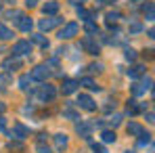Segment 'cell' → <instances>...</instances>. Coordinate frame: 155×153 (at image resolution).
Returning a JSON list of instances; mask_svg holds the SVG:
<instances>
[{"instance_id":"6da1fadb","label":"cell","mask_w":155,"mask_h":153,"mask_svg":"<svg viewBox=\"0 0 155 153\" xmlns=\"http://www.w3.org/2000/svg\"><path fill=\"white\" fill-rule=\"evenodd\" d=\"M48 76H51L48 65H36V67L31 69V74H29V78H31V80H36V82H44Z\"/></svg>"},{"instance_id":"7a4b0ae2","label":"cell","mask_w":155,"mask_h":153,"mask_svg":"<svg viewBox=\"0 0 155 153\" xmlns=\"http://www.w3.org/2000/svg\"><path fill=\"white\" fill-rule=\"evenodd\" d=\"M151 84H153V80H151L149 76L143 78V82H138V84H134V86H132V95H134V97L145 95L147 90H151Z\"/></svg>"},{"instance_id":"3957f363","label":"cell","mask_w":155,"mask_h":153,"mask_svg":"<svg viewBox=\"0 0 155 153\" xmlns=\"http://www.w3.org/2000/svg\"><path fill=\"white\" fill-rule=\"evenodd\" d=\"M38 97H40L42 101H52V99L57 97V88H54L52 84H42V86L38 88Z\"/></svg>"},{"instance_id":"277c9868","label":"cell","mask_w":155,"mask_h":153,"mask_svg":"<svg viewBox=\"0 0 155 153\" xmlns=\"http://www.w3.org/2000/svg\"><path fill=\"white\" fill-rule=\"evenodd\" d=\"M27 52H31V42L29 40H19L13 44V57H23Z\"/></svg>"},{"instance_id":"5b68a950","label":"cell","mask_w":155,"mask_h":153,"mask_svg":"<svg viewBox=\"0 0 155 153\" xmlns=\"http://www.w3.org/2000/svg\"><path fill=\"white\" fill-rule=\"evenodd\" d=\"M63 23V19L61 17H57V15H52V17H48V19H40V29L42 32H51V29H54L57 25H61Z\"/></svg>"},{"instance_id":"8992f818","label":"cell","mask_w":155,"mask_h":153,"mask_svg":"<svg viewBox=\"0 0 155 153\" xmlns=\"http://www.w3.org/2000/svg\"><path fill=\"white\" fill-rule=\"evenodd\" d=\"M78 29H80L78 23H67V25L59 32V38H61V40H71L74 36H78Z\"/></svg>"},{"instance_id":"52a82bcc","label":"cell","mask_w":155,"mask_h":153,"mask_svg":"<svg viewBox=\"0 0 155 153\" xmlns=\"http://www.w3.org/2000/svg\"><path fill=\"white\" fill-rule=\"evenodd\" d=\"M19 67H21V59H19V57H8L6 61H2L4 74H8V72H13V69H19Z\"/></svg>"},{"instance_id":"ba28073f","label":"cell","mask_w":155,"mask_h":153,"mask_svg":"<svg viewBox=\"0 0 155 153\" xmlns=\"http://www.w3.org/2000/svg\"><path fill=\"white\" fill-rule=\"evenodd\" d=\"M78 105L82 109H86V111H94L97 109V103L92 101V97H88V95H80L78 97Z\"/></svg>"},{"instance_id":"9c48e42d","label":"cell","mask_w":155,"mask_h":153,"mask_svg":"<svg viewBox=\"0 0 155 153\" xmlns=\"http://www.w3.org/2000/svg\"><path fill=\"white\" fill-rule=\"evenodd\" d=\"M82 48H86V52H90V55H99V44L92 40V36H86L84 40H82Z\"/></svg>"},{"instance_id":"30bf717a","label":"cell","mask_w":155,"mask_h":153,"mask_svg":"<svg viewBox=\"0 0 155 153\" xmlns=\"http://www.w3.org/2000/svg\"><path fill=\"white\" fill-rule=\"evenodd\" d=\"M11 136H15V138H19V141H23L29 136V128H25L23 124H15L13 126V132H11Z\"/></svg>"},{"instance_id":"8fae6325","label":"cell","mask_w":155,"mask_h":153,"mask_svg":"<svg viewBox=\"0 0 155 153\" xmlns=\"http://www.w3.org/2000/svg\"><path fill=\"white\" fill-rule=\"evenodd\" d=\"M92 124H90V122H80V124H78L76 126V130H78V134H80V136H82V138H90V132H92Z\"/></svg>"},{"instance_id":"7c38bea8","label":"cell","mask_w":155,"mask_h":153,"mask_svg":"<svg viewBox=\"0 0 155 153\" xmlns=\"http://www.w3.org/2000/svg\"><path fill=\"white\" fill-rule=\"evenodd\" d=\"M61 90H63V95H71V92H76V90H78V82H76V80H65L63 86H61Z\"/></svg>"},{"instance_id":"4fadbf2b","label":"cell","mask_w":155,"mask_h":153,"mask_svg":"<svg viewBox=\"0 0 155 153\" xmlns=\"http://www.w3.org/2000/svg\"><path fill=\"white\" fill-rule=\"evenodd\" d=\"M126 130H128V134H132V136H140L145 132V128L140 126V124H136V122H130Z\"/></svg>"},{"instance_id":"5bb4252c","label":"cell","mask_w":155,"mask_h":153,"mask_svg":"<svg viewBox=\"0 0 155 153\" xmlns=\"http://www.w3.org/2000/svg\"><path fill=\"white\" fill-rule=\"evenodd\" d=\"M59 13V2L57 0H51L44 4V15H57Z\"/></svg>"},{"instance_id":"9a60e30c","label":"cell","mask_w":155,"mask_h":153,"mask_svg":"<svg viewBox=\"0 0 155 153\" xmlns=\"http://www.w3.org/2000/svg\"><path fill=\"white\" fill-rule=\"evenodd\" d=\"M54 145H57V149H65L67 147V134H63V132L54 134Z\"/></svg>"},{"instance_id":"2e32d148","label":"cell","mask_w":155,"mask_h":153,"mask_svg":"<svg viewBox=\"0 0 155 153\" xmlns=\"http://www.w3.org/2000/svg\"><path fill=\"white\" fill-rule=\"evenodd\" d=\"M101 138H103V143H115L117 136H115L113 130H103V132H101Z\"/></svg>"},{"instance_id":"e0dca14e","label":"cell","mask_w":155,"mask_h":153,"mask_svg":"<svg viewBox=\"0 0 155 153\" xmlns=\"http://www.w3.org/2000/svg\"><path fill=\"white\" fill-rule=\"evenodd\" d=\"M78 86H86V88H90V90H99L97 82H94V80H90V78H84V80H80V82H78Z\"/></svg>"},{"instance_id":"ac0fdd59","label":"cell","mask_w":155,"mask_h":153,"mask_svg":"<svg viewBox=\"0 0 155 153\" xmlns=\"http://www.w3.org/2000/svg\"><path fill=\"white\" fill-rule=\"evenodd\" d=\"M31 25H34V23H31L29 17H21V19H19V29H21V32H29Z\"/></svg>"},{"instance_id":"d6986e66","label":"cell","mask_w":155,"mask_h":153,"mask_svg":"<svg viewBox=\"0 0 155 153\" xmlns=\"http://www.w3.org/2000/svg\"><path fill=\"white\" fill-rule=\"evenodd\" d=\"M145 74V67L143 65H134V67H130L128 69V76L130 78H138V76H143Z\"/></svg>"},{"instance_id":"ffe728a7","label":"cell","mask_w":155,"mask_h":153,"mask_svg":"<svg viewBox=\"0 0 155 153\" xmlns=\"http://www.w3.org/2000/svg\"><path fill=\"white\" fill-rule=\"evenodd\" d=\"M11 38H13V32L4 23H0V40H11Z\"/></svg>"},{"instance_id":"44dd1931","label":"cell","mask_w":155,"mask_h":153,"mask_svg":"<svg viewBox=\"0 0 155 153\" xmlns=\"http://www.w3.org/2000/svg\"><path fill=\"white\" fill-rule=\"evenodd\" d=\"M31 40H34L36 44H40V46H44V48H48V40H46V38H44L42 34H34V36H31Z\"/></svg>"},{"instance_id":"7402d4cb","label":"cell","mask_w":155,"mask_h":153,"mask_svg":"<svg viewBox=\"0 0 155 153\" xmlns=\"http://www.w3.org/2000/svg\"><path fill=\"white\" fill-rule=\"evenodd\" d=\"M84 29H86V34H97V32H99V27H97V23H94L92 19H88V21H86Z\"/></svg>"},{"instance_id":"603a6c76","label":"cell","mask_w":155,"mask_h":153,"mask_svg":"<svg viewBox=\"0 0 155 153\" xmlns=\"http://www.w3.org/2000/svg\"><path fill=\"white\" fill-rule=\"evenodd\" d=\"M117 19H122V13H117V11H115V13H113V11L107 13V23H109V25H113Z\"/></svg>"},{"instance_id":"cb8c5ba5","label":"cell","mask_w":155,"mask_h":153,"mask_svg":"<svg viewBox=\"0 0 155 153\" xmlns=\"http://www.w3.org/2000/svg\"><path fill=\"white\" fill-rule=\"evenodd\" d=\"M126 111H128L130 115H134V113H138V111H140V105H136V101H128Z\"/></svg>"},{"instance_id":"d4e9b609","label":"cell","mask_w":155,"mask_h":153,"mask_svg":"<svg viewBox=\"0 0 155 153\" xmlns=\"http://www.w3.org/2000/svg\"><path fill=\"white\" fill-rule=\"evenodd\" d=\"M8 82H11V78L6 76V74H0V90H6Z\"/></svg>"},{"instance_id":"484cf974","label":"cell","mask_w":155,"mask_h":153,"mask_svg":"<svg viewBox=\"0 0 155 153\" xmlns=\"http://www.w3.org/2000/svg\"><path fill=\"white\" fill-rule=\"evenodd\" d=\"M149 143H151V134H145V132H143V134H140V138H138V145H140V147H145V145H149Z\"/></svg>"},{"instance_id":"4316f807","label":"cell","mask_w":155,"mask_h":153,"mask_svg":"<svg viewBox=\"0 0 155 153\" xmlns=\"http://www.w3.org/2000/svg\"><path fill=\"white\" fill-rule=\"evenodd\" d=\"M145 15H147V19L151 21L153 19V4L149 2V4H145Z\"/></svg>"},{"instance_id":"83f0119b","label":"cell","mask_w":155,"mask_h":153,"mask_svg":"<svg viewBox=\"0 0 155 153\" xmlns=\"http://www.w3.org/2000/svg\"><path fill=\"white\" fill-rule=\"evenodd\" d=\"M6 17H8V19H15V21H19L23 15H21L19 11H8V13H6Z\"/></svg>"},{"instance_id":"f1b7e54d","label":"cell","mask_w":155,"mask_h":153,"mask_svg":"<svg viewBox=\"0 0 155 153\" xmlns=\"http://www.w3.org/2000/svg\"><path fill=\"white\" fill-rule=\"evenodd\" d=\"M88 72H92V74H99V72H103V63H92V65L88 67Z\"/></svg>"},{"instance_id":"f546056e","label":"cell","mask_w":155,"mask_h":153,"mask_svg":"<svg viewBox=\"0 0 155 153\" xmlns=\"http://www.w3.org/2000/svg\"><path fill=\"white\" fill-rule=\"evenodd\" d=\"M124 55H126V59H128V61H134V59H136V51H134V48H126Z\"/></svg>"},{"instance_id":"4dcf8cb0","label":"cell","mask_w":155,"mask_h":153,"mask_svg":"<svg viewBox=\"0 0 155 153\" xmlns=\"http://www.w3.org/2000/svg\"><path fill=\"white\" fill-rule=\"evenodd\" d=\"M29 80H31V78H29V76H21V78H19V86H21L23 90H25V88H27V84H29Z\"/></svg>"},{"instance_id":"1f68e13d","label":"cell","mask_w":155,"mask_h":153,"mask_svg":"<svg viewBox=\"0 0 155 153\" xmlns=\"http://www.w3.org/2000/svg\"><path fill=\"white\" fill-rule=\"evenodd\" d=\"M63 115H65V118H69V120H80V118H78V113H76V111H71V109H65V111H63Z\"/></svg>"},{"instance_id":"d6a6232c","label":"cell","mask_w":155,"mask_h":153,"mask_svg":"<svg viewBox=\"0 0 155 153\" xmlns=\"http://www.w3.org/2000/svg\"><path fill=\"white\" fill-rule=\"evenodd\" d=\"M109 124H111L113 128H115V126H120V124H122V115H113V118L109 120Z\"/></svg>"},{"instance_id":"836d02e7","label":"cell","mask_w":155,"mask_h":153,"mask_svg":"<svg viewBox=\"0 0 155 153\" xmlns=\"http://www.w3.org/2000/svg\"><path fill=\"white\" fill-rule=\"evenodd\" d=\"M128 29H130V34H138V32L143 29V25H140V23H132Z\"/></svg>"},{"instance_id":"e575fe53","label":"cell","mask_w":155,"mask_h":153,"mask_svg":"<svg viewBox=\"0 0 155 153\" xmlns=\"http://www.w3.org/2000/svg\"><path fill=\"white\" fill-rule=\"evenodd\" d=\"M92 151L94 153H107V149H105L103 145H97V143H94V145H92Z\"/></svg>"},{"instance_id":"d590c367","label":"cell","mask_w":155,"mask_h":153,"mask_svg":"<svg viewBox=\"0 0 155 153\" xmlns=\"http://www.w3.org/2000/svg\"><path fill=\"white\" fill-rule=\"evenodd\" d=\"M36 149H38V153H51V149H48V147H44L42 143H38V147H36Z\"/></svg>"},{"instance_id":"8d00e7d4","label":"cell","mask_w":155,"mask_h":153,"mask_svg":"<svg viewBox=\"0 0 155 153\" xmlns=\"http://www.w3.org/2000/svg\"><path fill=\"white\" fill-rule=\"evenodd\" d=\"M8 147H11V149H23V145H21V143H13V141H11V145H8Z\"/></svg>"},{"instance_id":"74e56055","label":"cell","mask_w":155,"mask_h":153,"mask_svg":"<svg viewBox=\"0 0 155 153\" xmlns=\"http://www.w3.org/2000/svg\"><path fill=\"white\" fill-rule=\"evenodd\" d=\"M38 2H40V0H25V4H27V6H36Z\"/></svg>"},{"instance_id":"f35d334b","label":"cell","mask_w":155,"mask_h":153,"mask_svg":"<svg viewBox=\"0 0 155 153\" xmlns=\"http://www.w3.org/2000/svg\"><path fill=\"white\" fill-rule=\"evenodd\" d=\"M4 128H6V120L0 115V130H4Z\"/></svg>"},{"instance_id":"ab89813d","label":"cell","mask_w":155,"mask_h":153,"mask_svg":"<svg viewBox=\"0 0 155 153\" xmlns=\"http://www.w3.org/2000/svg\"><path fill=\"white\" fill-rule=\"evenodd\" d=\"M46 136H48V134H44V132H42V134L38 136V143H44V141H46Z\"/></svg>"},{"instance_id":"60d3db41","label":"cell","mask_w":155,"mask_h":153,"mask_svg":"<svg viewBox=\"0 0 155 153\" xmlns=\"http://www.w3.org/2000/svg\"><path fill=\"white\" fill-rule=\"evenodd\" d=\"M147 122H155V120H153V111H149V113H147Z\"/></svg>"},{"instance_id":"b9f144b4","label":"cell","mask_w":155,"mask_h":153,"mask_svg":"<svg viewBox=\"0 0 155 153\" xmlns=\"http://www.w3.org/2000/svg\"><path fill=\"white\" fill-rule=\"evenodd\" d=\"M4 109H6V107H4V103H0V113H2Z\"/></svg>"},{"instance_id":"7bdbcfd3","label":"cell","mask_w":155,"mask_h":153,"mask_svg":"<svg viewBox=\"0 0 155 153\" xmlns=\"http://www.w3.org/2000/svg\"><path fill=\"white\" fill-rule=\"evenodd\" d=\"M82 2H84V0H74V4H82Z\"/></svg>"},{"instance_id":"ee69618b","label":"cell","mask_w":155,"mask_h":153,"mask_svg":"<svg viewBox=\"0 0 155 153\" xmlns=\"http://www.w3.org/2000/svg\"><path fill=\"white\" fill-rule=\"evenodd\" d=\"M132 2H140V0H132Z\"/></svg>"},{"instance_id":"f6af8a7d","label":"cell","mask_w":155,"mask_h":153,"mask_svg":"<svg viewBox=\"0 0 155 153\" xmlns=\"http://www.w3.org/2000/svg\"><path fill=\"white\" fill-rule=\"evenodd\" d=\"M6 2H15V0H6Z\"/></svg>"},{"instance_id":"bcb514c9","label":"cell","mask_w":155,"mask_h":153,"mask_svg":"<svg viewBox=\"0 0 155 153\" xmlns=\"http://www.w3.org/2000/svg\"><path fill=\"white\" fill-rule=\"evenodd\" d=\"M126 153H132V151H126Z\"/></svg>"}]
</instances>
